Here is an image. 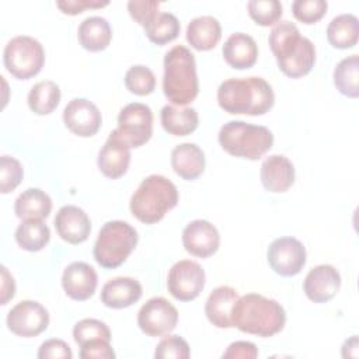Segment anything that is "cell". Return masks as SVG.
Returning <instances> with one entry per match:
<instances>
[{"instance_id":"cell-1","label":"cell","mask_w":359,"mask_h":359,"mask_svg":"<svg viewBox=\"0 0 359 359\" xmlns=\"http://www.w3.org/2000/svg\"><path fill=\"white\" fill-rule=\"evenodd\" d=\"M268 41L278 67L285 76L299 79L311 72L316 63V48L309 38L300 35L293 22H278L272 28Z\"/></svg>"},{"instance_id":"cell-2","label":"cell","mask_w":359,"mask_h":359,"mask_svg":"<svg viewBox=\"0 0 359 359\" xmlns=\"http://www.w3.org/2000/svg\"><path fill=\"white\" fill-rule=\"evenodd\" d=\"M219 107L231 115H264L275 102L271 84L262 77L229 79L217 88Z\"/></svg>"},{"instance_id":"cell-3","label":"cell","mask_w":359,"mask_h":359,"mask_svg":"<svg viewBox=\"0 0 359 359\" xmlns=\"http://www.w3.org/2000/svg\"><path fill=\"white\" fill-rule=\"evenodd\" d=\"M233 327L262 338L280 332L286 323L285 309L273 299L247 293L237 299L231 313Z\"/></svg>"},{"instance_id":"cell-4","label":"cell","mask_w":359,"mask_h":359,"mask_svg":"<svg viewBox=\"0 0 359 359\" xmlns=\"http://www.w3.org/2000/svg\"><path fill=\"white\" fill-rule=\"evenodd\" d=\"M163 91L165 98L178 107L191 104L199 91L194 53L184 45L171 48L164 56Z\"/></svg>"},{"instance_id":"cell-5","label":"cell","mask_w":359,"mask_h":359,"mask_svg":"<svg viewBox=\"0 0 359 359\" xmlns=\"http://www.w3.org/2000/svg\"><path fill=\"white\" fill-rule=\"evenodd\" d=\"M178 203L177 187L165 177L151 174L146 177L130 198V212L142 223L160 222Z\"/></svg>"},{"instance_id":"cell-6","label":"cell","mask_w":359,"mask_h":359,"mask_svg":"<svg viewBox=\"0 0 359 359\" xmlns=\"http://www.w3.org/2000/svg\"><path fill=\"white\" fill-rule=\"evenodd\" d=\"M217 139L224 151L247 160L261 158L273 144V135L266 126L251 125L244 121L224 123Z\"/></svg>"},{"instance_id":"cell-7","label":"cell","mask_w":359,"mask_h":359,"mask_svg":"<svg viewBox=\"0 0 359 359\" xmlns=\"http://www.w3.org/2000/svg\"><path fill=\"white\" fill-rule=\"evenodd\" d=\"M137 231L128 222H107L95 240L93 255L98 265L105 269L121 266L137 244Z\"/></svg>"},{"instance_id":"cell-8","label":"cell","mask_w":359,"mask_h":359,"mask_svg":"<svg viewBox=\"0 0 359 359\" xmlns=\"http://www.w3.org/2000/svg\"><path fill=\"white\" fill-rule=\"evenodd\" d=\"M3 60L10 74L20 80H28L36 76L43 67L45 50L35 38L18 35L7 42Z\"/></svg>"},{"instance_id":"cell-9","label":"cell","mask_w":359,"mask_h":359,"mask_svg":"<svg viewBox=\"0 0 359 359\" xmlns=\"http://www.w3.org/2000/svg\"><path fill=\"white\" fill-rule=\"evenodd\" d=\"M116 132L129 147H140L147 143L153 133V112L142 102L125 105L118 115Z\"/></svg>"},{"instance_id":"cell-10","label":"cell","mask_w":359,"mask_h":359,"mask_svg":"<svg viewBox=\"0 0 359 359\" xmlns=\"http://www.w3.org/2000/svg\"><path fill=\"white\" fill-rule=\"evenodd\" d=\"M206 275L202 266L191 259L175 262L167 276V289L170 294L180 302L196 299L205 287Z\"/></svg>"},{"instance_id":"cell-11","label":"cell","mask_w":359,"mask_h":359,"mask_svg":"<svg viewBox=\"0 0 359 359\" xmlns=\"http://www.w3.org/2000/svg\"><path fill=\"white\" fill-rule=\"evenodd\" d=\"M178 323L177 309L164 297L149 299L137 313V325L149 337L171 332Z\"/></svg>"},{"instance_id":"cell-12","label":"cell","mask_w":359,"mask_h":359,"mask_svg":"<svg viewBox=\"0 0 359 359\" xmlns=\"http://www.w3.org/2000/svg\"><path fill=\"white\" fill-rule=\"evenodd\" d=\"M266 259L278 275L294 276L300 273L306 264V248L294 237H279L268 247Z\"/></svg>"},{"instance_id":"cell-13","label":"cell","mask_w":359,"mask_h":359,"mask_svg":"<svg viewBox=\"0 0 359 359\" xmlns=\"http://www.w3.org/2000/svg\"><path fill=\"white\" fill-rule=\"evenodd\" d=\"M49 325L48 310L35 300L17 303L7 314L8 330L22 338L36 337Z\"/></svg>"},{"instance_id":"cell-14","label":"cell","mask_w":359,"mask_h":359,"mask_svg":"<svg viewBox=\"0 0 359 359\" xmlns=\"http://www.w3.org/2000/svg\"><path fill=\"white\" fill-rule=\"evenodd\" d=\"M65 126L80 137L94 136L102 123L97 105L86 98H73L63 109Z\"/></svg>"},{"instance_id":"cell-15","label":"cell","mask_w":359,"mask_h":359,"mask_svg":"<svg viewBox=\"0 0 359 359\" xmlns=\"http://www.w3.org/2000/svg\"><path fill=\"white\" fill-rule=\"evenodd\" d=\"M182 244L185 251L191 255L208 258L219 250L220 234L210 222L196 219L185 226L182 231Z\"/></svg>"},{"instance_id":"cell-16","label":"cell","mask_w":359,"mask_h":359,"mask_svg":"<svg viewBox=\"0 0 359 359\" xmlns=\"http://www.w3.org/2000/svg\"><path fill=\"white\" fill-rule=\"evenodd\" d=\"M341 287L339 272L328 264H321L309 271L303 282L306 296L314 303L331 300Z\"/></svg>"},{"instance_id":"cell-17","label":"cell","mask_w":359,"mask_h":359,"mask_svg":"<svg viewBox=\"0 0 359 359\" xmlns=\"http://www.w3.org/2000/svg\"><path fill=\"white\" fill-rule=\"evenodd\" d=\"M98 283L95 269L87 262L76 261L69 264L62 275V286L65 293L77 302L90 299Z\"/></svg>"},{"instance_id":"cell-18","label":"cell","mask_w":359,"mask_h":359,"mask_svg":"<svg viewBox=\"0 0 359 359\" xmlns=\"http://www.w3.org/2000/svg\"><path fill=\"white\" fill-rule=\"evenodd\" d=\"M129 163L130 147L119 137L116 129H114L98 153V168L105 177L116 180L128 171Z\"/></svg>"},{"instance_id":"cell-19","label":"cell","mask_w":359,"mask_h":359,"mask_svg":"<svg viewBox=\"0 0 359 359\" xmlns=\"http://www.w3.org/2000/svg\"><path fill=\"white\" fill-rule=\"evenodd\" d=\"M55 229L62 240L69 244L84 243L91 231V222L87 213L74 205L62 206L55 217Z\"/></svg>"},{"instance_id":"cell-20","label":"cell","mask_w":359,"mask_h":359,"mask_svg":"<svg viewBox=\"0 0 359 359\" xmlns=\"http://www.w3.org/2000/svg\"><path fill=\"white\" fill-rule=\"evenodd\" d=\"M262 187L273 194L286 192L294 182V165L282 154L266 157L259 170Z\"/></svg>"},{"instance_id":"cell-21","label":"cell","mask_w":359,"mask_h":359,"mask_svg":"<svg viewBox=\"0 0 359 359\" xmlns=\"http://www.w3.org/2000/svg\"><path fill=\"white\" fill-rule=\"evenodd\" d=\"M142 285L129 276L109 279L101 290V302L109 309H126L142 297Z\"/></svg>"},{"instance_id":"cell-22","label":"cell","mask_w":359,"mask_h":359,"mask_svg":"<svg viewBox=\"0 0 359 359\" xmlns=\"http://www.w3.org/2000/svg\"><path fill=\"white\" fill-rule=\"evenodd\" d=\"M222 53L230 67L243 70L255 65L258 57V46L254 38L248 34L234 32L226 39Z\"/></svg>"},{"instance_id":"cell-23","label":"cell","mask_w":359,"mask_h":359,"mask_svg":"<svg viewBox=\"0 0 359 359\" xmlns=\"http://www.w3.org/2000/svg\"><path fill=\"white\" fill-rule=\"evenodd\" d=\"M238 293L231 286H219L213 289L205 303V314L208 320L217 328H231V313Z\"/></svg>"},{"instance_id":"cell-24","label":"cell","mask_w":359,"mask_h":359,"mask_svg":"<svg viewBox=\"0 0 359 359\" xmlns=\"http://www.w3.org/2000/svg\"><path fill=\"white\" fill-rule=\"evenodd\" d=\"M171 167L182 180L194 181L205 170V154L195 143H181L171 151Z\"/></svg>"},{"instance_id":"cell-25","label":"cell","mask_w":359,"mask_h":359,"mask_svg":"<svg viewBox=\"0 0 359 359\" xmlns=\"http://www.w3.org/2000/svg\"><path fill=\"white\" fill-rule=\"evenodd\" d=\"M222 38V27L217 18L212 15H201L187 27V41L196 50L213 49Z\"/></svg>"},{"instance_id":"cell-26","label":"cell","mask_w":359,"mask_h":359,"mask_svg":"<svg viewBox=\"0 0 359 359\" xmlns=\"http://www.w3.org/2000/svg\"><path fill=\"white\" fill-rule=\"evenodd\" d=\"M80 45L90 52H101L108 48L112 39V29L104 17L93 15L81 21L77 29Z\"/></svg>"},{"instance_id":"cell-27","label":"cell","mask_w":359,"mask_h":359,"mask_svg":"<svg viewBox=\"0 0 359 359\" xmlns=\"http://www.w3.org/2000/svg\"><path fill=\"white\" fill-rule=\"evenodd\" d=\"M160 121L164 130L172 136H187L196 130L199 116L195 108L164 105L160 114Z\"/></svg>"},{"instance_id":"cell-28","label":"cell","mask_w":359,"mask_h":359,"mask_svg":"<svg viewBox=\"0 0 359 359\" xmlns=\"http://www.w3.org/2000/svg\"><path fill=\"white\" fill-rule=\"evenodd\" d=\"M52 210L50 196L39 188H28L18 195L14 203V212L18 219L43 220Z\"/></svg>"},{"instance_id":"cell-29","label":"cell","mask_w":359,"mask_h":359,"mask_svg":"<svg viewBox=\"0 0 359 359\" xmlns=\"http://www.w3.org/2000/svg\"><path fill=\"white\" fill-rule=\"evenodd\" d=\"M359 38V20L353 14H339L327 27V39L337 49L353 48Z\"/></svg>"},{"instance_id":"cell-30","label":"cell","mask_w":359,"mask_h":359,"mask_svg":"<svg viewBox=\"0 0 359 359\" xmlns=\"http://www.w3.org/2000/svg\"><path fill=\"white\" fill-rule=\"evenodd\" d=\"M27 101L34 114L49 115L60 102V88L52 80L39 81L31 87Z\"/></svg>"},{"instance_id":"cell-31","label":"cell","mask_w":359,"mask_h":359,"mask_svg":"<svg viewBox=\"0 0 359 359\" xmlns=\"http://www.w3.org/2000/svg\"><path fill=\"white\" fill-rule=\"evenodd\" d=\"M17 244L29 252L41 251L50 240L49 227L38 219L22 220L15 230Z\"/></svg>"},{"instance_id":"cell-32","label":"cell","mask_w":359,"mask_h":359,"mask_svg":"<svg viewBox=\"0 0 359 359\" xmlns=\"http://www.w3.org/2000/svg\"><path fill=\"white\" fill-rule=\"evenodd\" d=\"M334 84L337 90L349 98L359 95V56L351 55L342 59L334 69Z\"/></svg>"},{"instance_id":"cell-33","label":"cell","mask_w":359,"mask_h":359,"mask_svg":"<svg viewBox=\"0 0 359 359\" xmlns=\"http://www.w3.org/2000/svg\"><path fill=\"white\" fill-rule=\"evenodd\" d=\"M181 29L178 18L171 13H158L154 20L144 27L146 36L156 45H165L174 41Z\"/></svg>"},{"instance_id":"cell-34","label":"cell","mask_w":359,"mask_h":359,"mask_svg":"<svg viewBox=\"0 0 359 359\" xmlns=\"http://www.w3.org/2000/svg\"><path fill=\"white\" fill-rule=\"evenodd\" d=\"M125 86L132 94L149 95L156 88L154 73L143 65H135L125 74Z\"/></svg>"},{"instance_id":"cell-35","label":"cell","mask_w":359,"mask_h":359,"mask_svg":"<svg viewBox=\"0 0 359 359\" xmlns=\"http://www.w3.org/2000/svg\"><path fill=\"white\" fill-rule=\"evenodd\" d=\"M250 17L261 27H269L279 21L283 7L278 0H251L247 4Z\"/></svg>"},{"instance_id":"cell-36","label":"cell","mask_w":359,"mask_h":359,"mask_svg":"<svg viewBox=\"0 0 359 359\" xmlns=\"http://www.w3.org/2000/svg\"><path fill=\"white\" fill-rule=\"evenodd\" d=\"M73 338L74 342L81 346L86 342L94 339L111 341V331L104 321H100L97 318H83L76 323L73 328Z\"/></svg>"},{"instance_id":"cell-37","label":"cell","mask_w":359,"mask_h":359,"mask_svg":"<svg viewBox=\"0 0 359 359\" xmlns=\"http://www.w3.org/2000/svg\"><path fill=\"white\" fill-rule=\"evenodd\" d=\"M24 170L21 163L11 156L0 157V192L8 194L14 191L22 181Z\"/></svg>"},{"instance_id":"cell-38","label":"cell","mask_w":359,"mask_h":359,"mask_svg":"<svg viewBox=\"0 0 359 359\" xmlns=\"http://www.w3.org/2000/svg\"><path fill=\"white\" fill-rule=\"evenodd\" d=\"M328 4L324 0H296L292 4V11L296 20L303 24H316L327 13Z\"/></svg>"},{"instance_id":"cell-39","label":"cell","mask_w":359,"mask_h":359,"mask_svg":"<svg viewBox=\"0 0 359 359\" xmlns=\"http://www.w3.org/2000/svg\"><path fill=\"white\" fill-rule=\"evenodd\" d=\"M191 356L188 342L180 335L164 337L154 351L156 359H188Z\"/></svg>"},{"instance_id":"cell-40","label":"cell","mask_w":359,"mask_h":359,"mask_svg":"<svg viewBox=\"0 0 359 359\" xmlns=\"http://www.w3.org/2000/svg\"><path fill=\"white\" fill-rule=\"evenodd\" d=\"M160 1L150 0H130L128 3V11L130 17L143 28L147 27L158 14Z\"/></svg>"},{"instance_id":"cell-41","label":"cell","mask_w":359,"mask_h":359,"mask_svg":"<svg viewBox=\"0 0 359 359\" xmlns=\"http://www.w3.org/2000/svg\"><path fill=\"white\" fill-rule=\"evenodd\" d=\"M81 359H114L115 352L111 346V341L94 339L80 346Z\"/></svg>"},{"instance_id":"cell-42","label":"cell","mask_w":359,"mask_h":359,"mask_svg":"<svg viewBox=\"0 0 359 359\" xmlns=\"http://www.w3.org/2000/svg\"><path fill=\"white\" fill-rule=\"evenodd\" d=\"M38 358L39 359H72L73 353L67 342L63 339H48L41 344L38 349Z\"/></svg>"},{"instance_id":"cell-43","label":"cell","mask_w":359,"mask_h":359,"mask_svg":"<svg viewBox=\"0 0 359 359\" xmlns=\"http://www.w3.org/2000/svg\"><path fill=\"white\" fill-rule=\"evenodd\" d=\"M109 1H100V0H57L56 6L60 8L62 13L69 15H77L83 13L86 8H101L108 6Z\"/></svg>"},{"instance_id":"cell-44","label":"cell","mask_w":359,"mask_h":359,"mask_svg":"<svg viewBox=\"0 0 359 359\" xmlns=\"http://www.w3.org/2000/svg\"><path fill=\"white\" fill-rule=\"evenodd\" d=\"M258 356V349L255 344L248 341H236L230 344L223 352V359H254Z\"/></svg>"},{"instance_id":"cell-45","label":"cell","mask_w":359,"mask_h":359,"mask_svg":"<svg viewBox=\"0 0 359 359\" xmlns=\"http://www.w3.org/2000/svg\"><path fill=\"white\" fill-rule=\"evenodd\" d=\"M1 304H7L15 294V282L8 269L1 265Z\"/></svg>"},{"instance_id":"cell-46","label":"cell","mask_w":359,"mask_h":359,"mask_svg":"<svg viewBox=\"0 0 359 359\" xmlns=\"http://www.w3.org/2000/svg\"><path fill=\"white\" fill-rule=\"evenodd\" d=\"M342 348H349V351L346 349V351H344V352H342V356H344V358H352L351 351H353V353L358 356V348H359L358 337H356V335H353V337H351L349 339H346Z\"/></svg>"}]
</instances>
